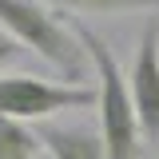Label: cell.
I'll return each instance as SVG.
<instances>
[{
    "label": "cell",
    "instance_id": "cell-1",
    "mask_svg": "<svg viewBox=\"0 0 159 159\" xmlns=\"http://www.w3.org/2000/svg\"><path fill=\"white\" fill-rule=\"evenodd\" d=\"M80 44L92 56V72L99 80V135L107 143V159H139L143 151V131H139V116H135V99H131V80L123 76L116 52L107 48V40L96 36V28H88L84 20L72 24Z\"/></svg>",
    "mask_w": 159,
    "mask_h": 159
},
{
    "label": "cell",
    "instance_id": "cell-2",
    "mask_svg": "<svg viewBox=\"0 0 159 159\" xmlns=\"http://www.w3.org/2000/svg\"><path fill=\"white\" fill-rule=\"evenodd\" d=\"M0 28L16 40L20 48H32L40 60H48L64 76V84L84 88L92 56L80 44L76 28H68L60 20V12L44 8L40 0H0Z\"/></svg>",
    "mask_w": 159,
    "mask_h": 159
},
{
    "label": "cell",
    "instance_id": "cell-3",
    "mask_svg": "<svg viewBox=\"0 0 159 159\" xmlns=\"http://www.w3.org/2000/svg\"><path fill=\"white\" fill-rule=\"evenodd\" d=\"M96 88H72V84H52L44 76H0V116L20 119V123H44L56 111H76V107H96Z\"/></svg>",
    "mask_w": 159,
    "mask_h": 159
},
{
    "label": "cell",
    "instance_id": "cell-4",
    "mask_svg": "<svg viewBox=\"0 0 159 159\" xmlns=\"http://www.w3.org/2000/svg\"><path fill=\"white\" fill-rule=\"evenodd\" d=\"M127 80H131V99H135L139 131H143V139L159 143V16H151L143 24Z\"/></svg>",
    "mask_w": 159,
    "mask_h": 159
},
{
    "label": "cell",
    "instance_id": "cell-5",
    "mask_svg": "<svg viewBox=\"0 0 159 159\" xmlns=\"http://www.w3.org/2000/svg\"><path fill=\"white\" fill-rule=\"evenodd\" d=\"M44 151L52 159H107V143L96 127H64V123H40L36 127Z\"/></svg>",
    "mask_w": 159,
    "mask_h": 159
},
{
    "label": "cell",
    "instance_id": "cell-6",
    "mask_svg": "<svg viewBox=\"0 0 159 159\" xmlns=\"http://www.w3.org/2000/svg\"><path fill=\"white\" fill-rule=\"evenodd\" d=\"M36 155H44L36 127L0 116V159H36Z\"/></svg>",
    "mask_w": 159,
    "mask_h": 159
},
{
    "label": "cell",
    "instance_id": "cell-7",
    "mask_svg": "<svg viewBox=\"0 0 159 159\" xmlns=\"http://www.w3.org/2000/svg\"><path fill=\"white\" fill-rule=\"evenodd\" d=\"M68 12L80 16H123V12H151L159 8V0H52Z\"/></svg>",
    "mask_w": 159,
    "mask_h": 159
},
{
    "label": "cell",
    "instance_id": "cell-8",
    "mask_svg": "<svg viewBox=\"0 0 159 159\" xmlns=\"http://www.w3.org/2000/svg\"><path fill=\"white\" fill-rule=\"evenodd\" d=\"M16 56H20V44H16L12 36H8L4 28H0V68H8V64H12Z\"/></svg>",
    "mask_w": 159,
    "mask_h": 159
},
{
    "label": "cell",
    "instance_id": "cell-9",
    "mask_svg": "<svg viewBox=\"0 0 159 159\" xmlns=\"http://www.w3.org/2000/svg\"><path fill=\"white\" fill-rule=\"evenodd\" d=\"M36 159H52V155H48V151H44V155H36Z\"/></svg>",
    "mask_w": 159,
    "mask_h": 159
}]
</instances>
